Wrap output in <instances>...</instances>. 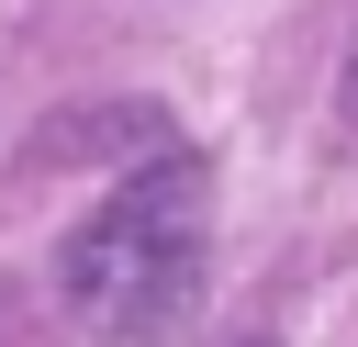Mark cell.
I'll use <instances>...</instances> for the list:
<instances>
[{
	"label": "cell",
	"mask_w": 358,
	"mask_h": 347,
	"mask_svg": "<svg viewBox=\"0 0 358 347\" xmlns=\"http://www.w3.org/2000/svg\"><path fill=\"white\" fill-rule=\"evenodd\" d=\"M201 257H213V168L190 146H168L67 235L56 291L78 302L90 336H157L201 302Z\"/></svg>",
	"instance_id": "1"
},
{
	"label": "cell",
	"mask_w": 358,
	"mask_h": 347,
	"mask_svg": "<svg viewBox=\"0 0 358 347\" xmlns=\"http://www.w3.org/2000/svg\"><path fill=\"white\" fill-rule=\"evenodd\" d=\"M347 123H358V45H347Z\"/></svg>",
	"instance_id": "2"
},
{
	"label": "cell",
	"mask_w": 358,
	"mask_h": 347,
	"mask_svg": "<svg viewBox=\"0 0 358 347\" xmlns=\"http://www.w3.org/2000/svg\"><path fill=\"white\" fill-rule=\"evenodd\" d=\"M224 347H268V336H224Z\"/></svg>",
	"instance_id": "3"
}]
</instances>
